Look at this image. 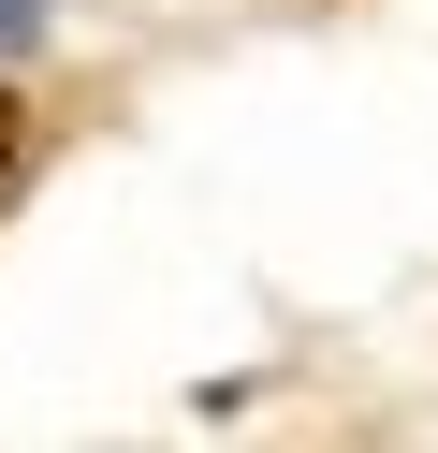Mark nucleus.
<instances>
[{
  "mask_svg": "<svg viewBox=\"0 0 438 453\" xmlns=\"http://www.w3.org/2000/svg\"><path fill=\"white\" fill-rule=\"evenodd\" d=\"M15 147H29V118H15V88H0V190H15Z\"/></svg>",
  "mask_w": 438,
  "mask_h": 453,
  "instance_id": "nucleus-1",
  "label": "nucleus"
}]
</instances>
